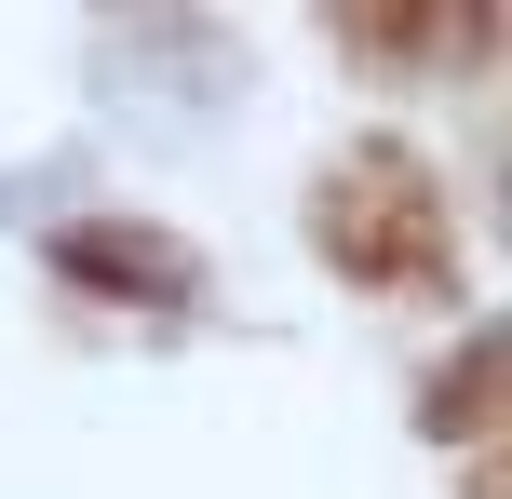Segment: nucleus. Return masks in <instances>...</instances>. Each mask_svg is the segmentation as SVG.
<instances>
[{"label":"nucleus","mask_w":512,"mask_h":499,"mask_svg":"<svg viewBox=\"0 0 512 499\" xmlns=\"http://www.w3.org/2000/svg\"><path fill=\"white\" fill-rule=\"evenodd\" d=\"M324 257L351 270V284H418V297H445L459 243H445V189H432V162H418L405 135H364V149L324 176Z\"/></svg>","instance_id":"1"},{"label":"nucleus","mask_w":512,"mask_h":499,"mask_svg":"<svg viewBox=\"0 0 512 499\" xmlns=\"http://www.w3.org/2000/svg\"><path fill=\"white\" fill-rule=\"evenodd\" d=\"M54 257H68V270H95V284H149V297H176V284H189L162 243H122V230H68Z\"/></svg>","instance_id":"2"}]
</instances>
